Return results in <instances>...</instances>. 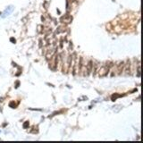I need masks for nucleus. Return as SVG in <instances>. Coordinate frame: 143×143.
I'll return each mask as SVG.
<instances>
[{"mask_svg": "<svg viewBox=\"0 0 143 143\" xmlns=\"http://www.w3.org/2000/svg\"><path fill=\"white\" fill-rule=\"evenodd\" d=\"M27 125H28V122H27L25 124H24V125H23V127H24V128H26V127H27Z\"/></svg>", "mask_w": 143, "mask_h": 143, "instance_id": "nucleus-1", "label": "nucleus"}]
</instances>
